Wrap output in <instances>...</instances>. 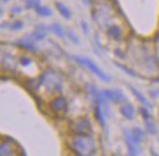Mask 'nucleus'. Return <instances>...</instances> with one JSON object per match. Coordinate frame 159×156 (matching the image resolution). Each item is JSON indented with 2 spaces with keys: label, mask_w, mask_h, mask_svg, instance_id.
<instances>
[{
  "label": "nucleus",
  "mask_w": 159,
  "mask_h": 156,
  "mask_svg": "<svg viewBox=\"0 0 159 156\" xmlns=\"http://www.w3.org/2000/svg\"><path fill=\"white\" fill-rule=\"evenodd\" d=\"M153 82H155V83H159V79H153Z\"/></svg>",
  "instance_id": "29"
},
{
  "label": "nucleus",
  "mask_w": 159,
  "mask_h": 156,
  "mask_svg": "<svg viewBox=\"0 0 159 156\" xmlns=\"http://www.w3.org/2000/svg\"><path fill=\"white\" fill-rule=\"evenodd\" d=\"M45 37H47V31H45L44 27H42V26L37 27V29H35V31L29 35V39H30L31 41H34V42L44 40Z\"/></svg>",
  "instance_id": "12"
},
{
  "label": "nucleus",
  "mask_w": 159,
  "mask_h": 156,
  "mask_svg": "<svg viewBox=\"0 0 159 156\" xmlns=\"http://www.w3.org/2000/svg\"><path fill=\"white\" fill-rule=\"evenodd\" d=\"M33 58L29 57V56H26V55H23V56H21L20 57V64L22 65V67L27 68V67H29V65H31L33 64Z\"/></svg>",
  "instance_id": "20"
},
{
  "label": "nucleus",
  "mask_w": 159,
  "mask_h": 156,
  "mask_svg": "<svg viewBox=\"0 0 159 156\" xmlns=\"http://www.w3.org/2000/svg\"><path fill=\"white\" fill-rule=\"evenodd\" d=\"M49 108H50V111L53 116H64L67 113V110H69L67 100L63 96H56L49 103Z\"/></svg>",
  "instance_id": "4"
},
{
  "label": "nucleus",
  "mask_w": 159,
  "mask_h": 156,
  "mask_svg": "<svg viewBox=\"0 0 159 156\" xmlns=\"http://www.w3.org/2000/svg\"><path fill=\"white\" fill-rule=\"evenodd\" d=\"M81 28H83V31L84 34H89V25L85 22V21H81Z\"/></svg>",
  "instance_id": "25"
},
{
  "label": "nucleus",
  "mask_w": 159,
  "mask_h": 156,
  "mask_svg": "<svg viewBox=\"0 0 159 156\" xmlns=\"http://www.w3.org/2000/svg\"><path fill=\"white\" fill-rule=\"evenodd\" d=\"M56 8L58 9V12L61 13V15H62L64 19L69 20V19L72 17V14H71V11L67 8L66 6L63 4V2H59V1H57V2H56Z\"/></svg>",
  "instance_id": "14"
},
{
  "label": "nucleus",
  "mask_w": 159,
  "mask_h": 156,
  "mask_svg": "<svg viewBox=\"0 0 159 156\" xmlns=\"http://www.w3.org/2000/svg\"><path fill=\"white\" fill-rule=\"evenodd\" d=\"M71 134H92L93 126L89 116H79L69 122Z\"/></svg>",
  "instance_id": "2"
},
{
  "label": "nucleus",
  "mask_w": 159,
  "mask_h": 156,
  "mask_svg": "<svg viewBox=\"0 0 159 156\" xmlns=\"http://www.w3.org/2000/svg\"><path fill=\"white\" fill-rule=\"evenodd\" d=\"M139 112H141L142 118L144 119V121L150 120V119H152V116H151V113L149 112V108H148V107L142 106L141 108H139Z\"/></svg>",
  "instance_id": "21"
},
{
  "label": "nucleus",
  "mask_w": 159,
  "mask_h": 156,
  "mask_svg": "<svg viewBox=\"0 0 159 156\" xmlns=\"http://www.w3.org/2000/svg\"><path fill=\"white\" fill-rule=\"evenodd\" d=\"M115 156H121V155H115Z\"/></svg>",
  "instance_id": "31"
},
{
  "label": "nucleus",
  "mask_w": 159,
  "mask_h": 156,
  "mask_svg": "<svg viewBox=\"0 0 159 156\" xmlns=\"http://www.w3.org/2000/svg\"><path fill=\"white\" fill-rule=\"evenodd\" d=\"M2 1H5V2H7V1H8V0H2Z\"/></svg>",
  "instance_id": "30"
},
{
  "label": "nucleus",
  "mask_w": 159,
  "mask_h": 156,
  "mask_svg": "<svg viewBox=\"0 0 159 156\" xmlns=\"http://www.w3.org/2000/svg\"><path fill=\"white\" fill-rule=\"evenodd\" d=\"M25 4H26L27 8H34L36 9L40 6V0H25Z\"/></svg>",
  "instance_id": "22"
},
{
  "label": "nucleus",
  "mask_w": 159,
  "mask_h": 156,
  "mask_svg": "<svg viewBox=\"0 0 159 156\" xmlns=\"http://www.w3.org/2000/svg\"><path fill=\"white\" fill-rule=\"evenodd\" d=\"M114 64L116 65V67H119L121 70L123 72H127L129 76H133V77H135V76H137V73L135 71H133V70H130L129 68H127L125 65H123V64H121V63H119V62H114Z\"/></svg>",
  "instance_id": "19"
},
{
  "label": "nucleus",
  "mask_w": 159,
  "mask_h": 156,
  "mask_svg": "<svg viewBox=\"0 0 159 156\" xmlns=\"http://www.w3.org/2000/svg\"><path fill=\"white\" fill-rule=\"evenodd\" d=\"M66 35H67V37L70 39V41H72L75 45H79V37L75 35V31H73L69 29V31H66Z\"/></svg>",
  "instance_id": "23"
},
{
  "label": "nucleus",
  "mask_w": 159,
  "mask_h": 156,
  "mask_svg": "<svg viewBox=\"0 0 159 156\" xmlns=\"http://www.w3.org/2000/svg\"><path fill=\"white\" fill-rule=\"evenodd\" d=\"M130 130H131V133H133V135L135 136V138L139 141V142H142L143 140H145L146 138V130H144L143 128H141V127H133V128H130Z\"/></svg>",
  "instance_id": "15"
},
{
  "label": "nucleus",
  "mask_w": 159,
  "mask_h": 156,
  "mask_svg": "<svg viewBox=\"0 0 159 156\" xmlns=\"http://www.w3.org/2000/svg\"><path fill=\"white\" fill-rule=\"evenodd\" d=\"M9 139H6L0 144V156H15L16 152L14 150V143L8 142Z\"/></svg>",
  "instance_id": "8"
},
{
  "label": "nucleus",
  "mask_w": 159,
  "mask_h": 156,
  "mask_svg": "<svg viewBox=\"0 0 159 156\" xmlns=\"http://www.w3.org/2000/svg\"><path fill=\"white\" fill-rule=\"evenodd\" d=\"M123 138L125 141V146L128 149L129 156H139L141 155V142L133 135L130 130H123Z\"/></svg>",
  "instance_id": "5"
},
{
  "label": "nucleus",
  "mask_w": 159,
  "mask_h": 156,
  "mask_svg": "<svg viewBox=\"0 0 159 156\" xmlns=\"http://www.w3.org/2000/svg\"><path fill=\"white\" fill-rule=\"evenodd\" d=\"M101 92L106 97V99L108 102H111V103H115V104L127 103V98H125L124 93L119 89H107V90H102Z\"/></svg>",
  "instance_id": "6"
},
{
  "label": "nucleus",
  "mask_w": 159,
  "mask_h": 156,
  "mask_svg": "<svg viewBox=\"0 0 159 156\" xmlns=\"http://www.w3.org/2000/svg\"><path fill=\"white\" fill-rule=\"evenodd\" d=\"M72 58H73L77 63H79L80 65H84V67L89 68V70H91L95 76H98V78H100L101 80L106 82V83H111V76H108L106 72L102 71L101 69L98 67L91 58L85 57V56H79V55H73Z\"/></svg>",
  "instance_id": "3"
},
{
  "label": "nucleus",
  "mask_w": 159,
  "mask_h": 156,
  "mask_svg": "<svg viewBox=\"0 0 159 156\" xmlns=\"http://www.w3.org/2000/svg\"><path fill=\"white\" fill-rule=\"evenodd\" d=\"M120 113L127 120H133L134 118H135V108H134V106L131 104L129 103H124L121 105V107H120Z\"/></svg>",
  "instance_id": "9"
},
{
  "label": "nucleus",
  "mask_w": 159,
  "mask_h": 156,
  "mask_svg": "<svg viewBox=\"0 0 159 156\" xmlns=\"http://www.w3.org/2000/svg\"><path fill=\"white\" fill-rule=\"evenodd\" d=\"M21 11H22V8H21V7H13V8H12V12H13V13H15V14H19Z\"/></svg>",
  "instance_id": "27"
},
{
  "label": "nucleus",
  "mask_w": 159,
  "mask_h": 156,
  "mask_svg": "<svg viewBox=\"0 0 159 156\" xmlns=\"http://www.w3.org/2000/svg\"><path fill=\"white\" fill-rule=\"evenodd\" d=\"M50 29L52 31L55 35H57L58 37H64L65 36V31L63 29V27L57 22H53L51 26H50Z\"/></svg>",
  "instance_id": "17"
},
{
  "label": "nucleus",
  "mask_w": 159,
  "mask_h": 156,
  "mask_svg": "<svg viewBox=\"0 0 159 156\" xmlns=\"http://www.w3.org/2000/svg\"><path fill=\"white\" fill-rule=\"evenodd\" d=\"M145 122V130L146 133H149L150 135H156L157 134V132H158V130H157V125H156V122L152 119H150V120H146L144 121Z\"/></svg>",
  "instance_id": "16"
},
{
  "label": "nucleus",
  "mask_w": 159,
  "mask_h": 156,
  "mask_svg": "<svg viewBox=\"0 0 159 156\" xmlns=\"http://www.w3.org/2000/svg\"><path fill=\"white\" fill-rule=\"evenodd\" d=\"M67 148L75 156H97L98 142L92 134H70Z\"/></svg>",
  "instance_id": "1"
},
{
  "label": "nucleus",
  "mask_w": 159,
  "mask_h": 156,
  "mask_svg": "<svg viewBox=\"0 0 159 156\" xmlns=\"http://www.w3.org/2000/svg\"><path fill=\"white\" fill-rule=\"evenodd\" d=\"M94 113H95V118H97L98 122L101 125L102 128H106V116L102 111L101 105L98 100H94Z\"/></svg>",
  "instance_id": "10"
},
{
  "label": "nucleus",
  "mask_w": 159,
  "mask_h": 156,
  "mask_svg": "<svg viewBox=\"0 0 159 156\" xmlns=\"http://www.w3.org/2000/svg\"><path fill=\"white\" fill-rule=\"evenodd\" d=\"M35 11L40 17H50L52 14V11L49 8V7H47V6H41V5Z\"/></svg>",
  "instance_id": "18"
},
{
  "label": "nucleus",
  "mask_w": 159,
  "mask_h": 156,
  "mask_svg": "<svg viewBox=\"0 0 159 156\" xmlns=\"http://www.w3.org/2000/svg\"><path fill=\"white\" fill-rule=\"evenodd\" d=\"M127 85L129 86V89H130V91L133 92L134 96H135V97L137 98V100H138V102H139V103H141L143 106L148 107V108H151V107H152V106H151V103L145 98V97H144V94L142 93V92H139V91H138L137 89H135L133 85H130V84H127Z\"/></svg>",
  "instance_id": "11"
},
{
  "label": "nucleus",
  "mask_w": 159,
  "mask_h": 156,
  "mask_svg": "<svg viewBox=\"0 0 159 156\" xmlns=\"http://www.w3.org/2000/svg\"><path fill=\"white\" fill-rule=\"evenodd\" d=\"M9 28L12 31H20V29L23 28V22L22 21H14V22H12L9 25Z\"/></svg>",
  "instance_id": "24"
},
{
  "label": "nucleus",
  "mask_w": 159,
  "mask_h": 156,
  "mask_svg": "<svg viewBox=\"0 0 159 156\" xmlns=\"http://www.w3.org/2000/svg\"><path fill=\"white\" fill-rule=\"evenodd\" d=\"M151 155H152V156H159L158 154H157V153L153 150V149H151Z\"/></svg>",
  "instance_id": "28"
},
{
  "label": "nucleus",
  "mask_w": 159,
  "mask_h": 156,
  "mask_svg": "<svg viewBox=\"0 0 159 156\" xmlns=\"http://www.w3.org/2000/svg\"><path fill=\"white\" fill-rule=\"evenodd\" d=\"M19 45L21 48H23L25 50H28V51H31V53H36L37 51V48L34 45V41H31L30 39H22V40H20L19 41Z\"/></svg>",
  "instance_id": "13"
},
{
  "label": "nucleus",
  "mask_w": 159,
  "mask_h": 156,
  "mask_svg": "<svg viewBox=\"0 0 159 156\" xmlns=\"http://www.w3.org/2000/svg\"><path fill=\"white\" fill-rule=\"evenodd\" d=\"M150 96L152 97V98H158V97H159V89L151 90V91H150Z\"/></svg>",
  "instance_id": "26"
},
{
  "label": "nucleus",
  "mask_w": 159,
  "mask_h": 156,
  "mask_svg": "<svg viewBox=\"0 0 159 156\" xmlns=\"http://www.w3.org/2000/svg\"><path fill=\"white\" fill-rule=\"evenodd\" d=\"M107 35L109 36L111 39H113L114 41H120L124 37V31L117 25H111L107 27Z\"/></svg>",
  "instance_id": "7"
}]
</instances>
